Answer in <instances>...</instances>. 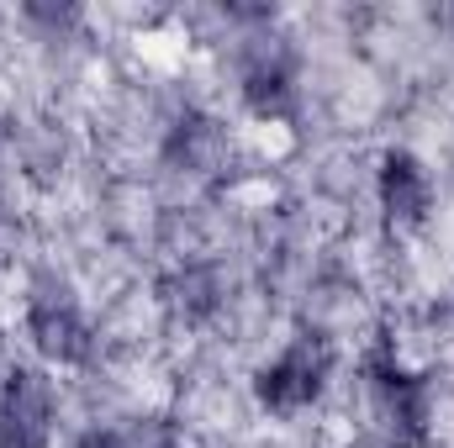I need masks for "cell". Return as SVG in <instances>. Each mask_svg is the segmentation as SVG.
<instances>
[{
  "label": "cell",
  "mask_w": 454,
  "mask_h": 448,
  "mask_svg": "<svg viewBox=\"0 0 454 448\" xmlns=\"http://www.w3.org/2000/svg\"><path fill=\"white\" fill-rule=\"evenodd\" d=\"M380 196H386V212L396 222H423V212L434 206V185L412 158H391L380 169Z\"/></svg>",
  "instance_id": "1"
}]
</instances>
